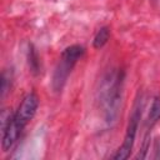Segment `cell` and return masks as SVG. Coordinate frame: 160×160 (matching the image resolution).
I'll list each match as a JSON object with an SVG mask.
<instances>
[{
    "instance_id": "cell-2",
    "label": "cell",
    "mask_w": 160,
    "mask_h": 160,
    "mask_svg": "<svg viewBox=\"0 0 160 160\" xmlns=\"http://www.w3.org/2000/svg\"><path fill=\"white\" fill-rule=\"evenodd\" d=\"M122 81H124L122 70H112L102 79L100 86V104L104 111L105 121L108 122L115 121L118 116L119 106L121 102Z\"/></svg>"
},
{
    "instance_id": "cell-4",
    "label": "cell",
    "mask_w": 160,
    "mask_h": 160,
    "mask_svg": "<svg viewBox=\"0 0 160 160\" xmlns=\"http://www.w3.org/2000/svg\"><path fill=\"white\" fill-rule=\"evenodd\" d=\"M141 114H142V100L140 98V100L138 99L135 105H134L132 112L129 118V124H128V128L125 131L122 144L120 145L118 151L114 154V156H112L114 159H128L130 156V152H131L134 142H135V138H136L139 122L141 119Z\"/></svg>"
},
{
    "instance_id": "cell-6",
    "label": "cell",
    "mask_w": 160,
    "mask_h": 160,
    "mask_svg": "<svg viewBox=\"0 0 160 160\" xmlns=\"http://www.w3.org/2000/svg\"><path fill=\"white\" fill-rule=\"evenodd\" d=\"M29 65H30V69L31 71L34 72H38L39 71V61H38V56H36V52L32 48H29Z\"/></svg>"
},
{
    "instance_id": "cell-1",
    "label": "cell",
    "mask_w": 160,
    "mask_h": 160,
    "mask_svg": "<svg viewBox=\"0 0 160 160\" xmlns=\"http://www.w3.org/2000/svg\"><path fill=\"white\" fill-rule=\"evenodd\" d=\"M39 108V98L35 92H29L24 96L16 111L10 115L1 114V129H2V150L9 151L18 141L20 134L25 126L32 120Z\"/></svg>"
},
{
    "instance_id": "cell-3",
    "label": "cell",
    "mask_w": 160,
    "mask_h": 160,
    "mask_svg": "<svg viewBox=\"0 0 160 160\" xmlns=\"http://www.w3.org/2000/svg\"><path fill=\"white\" fill-rule=\"evenodd\" d=\"M84 54H85V48L81 45H71L64 49L55 66L52 79H51V86L54 91L62 90V88L68 81L69 75L71 74L78 61L84 56Z\"/></svg>"
},
{
    "instance_id": "cell-5",
    "label": "cell",
    "mask_w": 160,
    "mask_h": 160,
    "mask_svg": "<svg viewBox=\"0 0 160 160\" xmlns=\"http://www.w3.org/2000/svg\"><path fill=\"white\" fill-rule=\"evenodd\" d=\"M110 39V29L108 26H102L98 30V32L94 36L92 45L95 49H101Z\"/></svg>"
}]
</instances>
